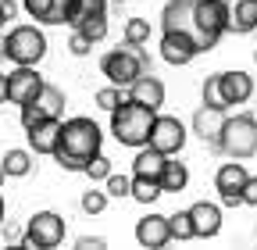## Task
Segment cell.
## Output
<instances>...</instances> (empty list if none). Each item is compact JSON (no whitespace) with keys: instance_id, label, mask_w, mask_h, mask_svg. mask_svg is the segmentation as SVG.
Wrapping results in <instances>:
<instances>
[{"instance_id":"cell-1","label":"cell","mask_w":257,"mask_h":250,"mask_svg":"<svg viewBox=\"0 0 257 250\" xmlns=\"http://www.w3.org/2000/svg\"><path fill=\"white\" fill-rule=\"evenodd\" d=\"M104 147V133H100V125H96L93 118H68L64 121L61 118V133H57V147L50 158H57L61 168H68V172H82L89 165V158H96Z\"/></svg>"},{"instance_id":"cell-2","label":"cell","mask_w":257,"mask_h":250,"mask_svg":"<svg viewBox=\"0 0 257 250\" xmlns=\"http://www.w3.org/2000/svg\"><path fill=\"white\" fill-rule=\"evenodd\" d=\"M154 114L157 111H150V107H143V104H136V100H118L114 107H111V133H114V140L121 143V147H143L147 140H150V125H154Z\"/></svg>"},{"instance_id":"cell-3","label":"cell","mask_w":257,"mask_h":250,"mask_svg":"<svg viewBox=\"0 0 257 250\" xmlns=\"http://www.w3.org/2000/svg\"><path fill=\"white\" fill-rule=\"evenodd\" d=\"M100 72L107 75L111 86L125 89L133 79H140V75L150 72V54L140 43H121V47H114V50H107L100 57Z\"/></svg>"},{"instance_id":"cell-4","label":"cell","mask_w":257,"mask_h":250,"mask_svg":"<svg viewBox=\"0 0 257 250\" xmlns=\"http://www.w3.org/2000/svg\"><path fill=\"white\" fill-rule=\"evenodd\" d=\"M161 33H186L200 47V54L214 50V43L204 36V29L197 22V0H168L165 11H161Z\"/></svg>"},{"instance_id":"cell-5","label":"cell","mask_w":257,"mask_h":250,"mask_svg":"<svg viewBox=\"0 0 257 250\" xmlns=\"http://www.w3.org/2000/svg\"><path fill=\"white\" fill-rule=\"evenodd\" d=\"M218 150L229 154V158H236V161L253 158V154H257V118L253 114L225 118L221 136H218Z\"/></svg>"},{"instance_id":"cell-6","label":"cell","mask_w":257,"mask_h":250,"mask_svg":"<svg viewBox=\"0 0 257 250\" xmlns=\"http://www.w3.org/2000/svg\"><path fill=\"white\" fill-rule=\"evenodd\" d=\"M0 54H4L11 65H40V57L47 54V36L40 25H15L8 40L0 43Z\"/></svg>"},{"instance_id":"cell-7","label":"cell","mask_w":257,"mask_h":250,"mask_svg":"<svg viewBox=\"0 0 257 250\" xmlns=\"http://www.w3.org/2000/svg\"><path fill=\"white\" fill-rule=\"evenodd\" d=\"M64 243V218L57 211H36L25 225V236L18 246H40V250H54Z\"/></svg>"},{"instance_id":"cell-8","label":"cell","mask_w":257,"mask_h":250,"mask_svg":"<svg viewBox=\"0 0 257 250\" xmlns=\"http://www.w3.org/2000/svg\"><path fill=\"white\" fill-rule=\"evenodd\" d=\"M154 150L168 154V158H175V154L186 147V125L175 118V114H154V125H150V140H147Z\"/></svg>"},{"instance_id":"cell-9","label":"cell","mask_w":257,"mask_h":250,"mask_svg":"<svg viewBox=\"0 0 257 250\" xmlns=\"http://www.w3.org/2000/svg\"><path fill=\"white\" fill-rule=\"evenodd\" d=\"M47 79L36 72V65H15V72H8V100L11 104H29L32 97L40 93V86H43Z\"/></svg>"},{"instance_id":"cell-10","label":"cell","mask_w":257,"mask_h":250,"mask_svg":"<svg viewBox=\"0 0 257 250\" xmlns=\"http://www.w3.org/2000/svg\"><path fill=\"white\" fill-rule=\"evenodd\" d=\"M197 22L204 29V36L218 47V40L229 33V8H225V0H197Z\"/></svg>"},{"instance_id":"cell-11","label":"cell","mask_w":257,"mask_h":250,"mask_svg":"<svg viewBox=\"0 0 257 250\" xmlns=\"http://www.w3.org/2000/svg\"><path fill=\"white\" fill-rule=\"evenodd\" d=\"M125 89H128V100H136V104H143L150 111H161V104H165V82H161L154 72L133 79Z\"/></svg>"},{"instance_id":"cell-12","label":"cell","mask_w":257,"mask_h":250,"mask_svg":"<svg viewBox=\"0 0 257 250\" xmlns=\"http://www.w3.org/2000/svg\"><path fill=\"white\" fill-rule=\"evenodd\" d=\"M189 222H193V236L211 239V236L221 232V207L211 204V200H197L189 207Z\"/></svg>"},{"instance_id":"cell-13","label":"cell","mask_w":257,"mask_h":250,"mask_svg":"<svg viewBox=\"0 0 257 250\" xmlns=\"http://www.w3.org/2000/svg\"><path fill=\"white\" fill-rule=\"evenodd\" d=\"M136 239H140V246H150V250L168 246V243H172L168 214H147V218H140V225H136Z\"/></svg>"},{"instance_id":"cell-14","label":"cell","mask_w":257,"mask_h":250,"mask_svg":"<svg viewBox=\"0 0 257 250\" xmlns=\"http://www.w3.org/2000/svg\"><path fill=\"white\" fill-rule=\"evenodd\" d=\"M197 54H200V47L186 33H161V57H165L168 65H189Z\"/></svg>"},{"instance_id":"cell-15","label":"cell","mask_w":257,"mask_h":250,"mask_svg":"<svg viewBox=\"0 0 257 250\" xmlns=\"http://www.w3.org/2000/svg\"><path fill=\"white\" fill-rule=\"evenodd\" d=\"M225 107H211V104H204V107H197V114H193V133H197L204 143H211V147H218V136H221V125H225Z\"/></svg>"},{"instance_id":"cell-16","label":"cell","mask_w":257,"mask_h":250,"mask_svg":"<svg viewBox=\"0 0 257 250\" xmlns=\"http://www.w3.org/2000/svg\"><path fill=\"white\" fill-rule=\"evenodd\" d=\"M218 86H221V97H225V104H246L250 97H253V79L246 75V72H218Z\"/></svg>"},{"instance_id":"cell-17","label":"cell","mask_w":257,"mask_h":250,"mask_svg":"<svg viewBox=\"0 0 257 250\" xmlns=\"http://www.w3.org/2000/svg\"><path fill=\"white\" fill-rule=\"evenodd\" d=\"M57 133H61V118H40L36 125H29V129H25L29 150H32V154H54Z\"/></svg>"},{"instance_id":"cell-18","label":"cell","mask_w":257,"mask_h":250,"mask_svg":"<svg viewBox=\"0 0 257 250\" xmlns=\"http://www.w3.org/2000/svg\"><path fill=\"white\" fill-rule=\"evenodd\" d=\"M22 8L40 25H64V8H68V0H22Z\"/></svg>"},{"instance_id":"cell-19","label":"cell","mask_w":257,"mask_h":250,"mask_svg":"<svg viewBox=\"0 0 257 250\" xmlns=\"http://www.w3.org/2000/svg\"><path fill=\"white\" fill-rule=\"evenodd\" d=\"M246 175H250V172L243 168V161L232 158V161H225V165L214 172V190H218V193H239L243 182H246ZM239 197H243V193H239Z\"/></svg>"},{"instance_id":"cell-20","label":"cell","mask_w":257,"mask_h":250,"mask_svg":"<svg viewBox=\"0 0 257 250\" xmlns=\"http://www.w3.org/2000/svg\"><path fill=\"white\" fill-rule=\"evenodd\" d=\"M257 29V0H236L229 4V33H253Z\"/></svg>"},{"instance_id":"cell-21","label":"cell","mask_w":257,"mask_h":250,"mask_svg":"<svg viewBox=\"0 0 257 250\" xmlns=\"http://www.w3.org/2000/svg\"><path fill=\"white\" fill-rule=\"evenodd\" d=\"M186 182H189V168L182 161H165V168H161L157 175V186H161V193H182L186 190Z\"/></svg>"},{"instance_id":"cell-22","label":"cell","mask_w":257,"mask_h":250,"mask_svg":"<svg viewBox=\"0 0 257 250\" xmlns=\"http://www.w3.org/2000/svg\"><path fill=\"white\" fill-rule=\"evenodd\" d=\"M165 161H168V154H161V150H154L150 143H143V147H140V154H136V161H133V175L157 179V175H161V168H165Z\"/></svg>"},{"instance_id":"cell-23","label":"cell","mask_w":257,"mask_h":250,"mask_svg":"<svg viewBox=\"0 0 257 250\" xmlns=\"http://www.w3.org/2000/svg\"><path fill=\"white\" fill-rule=\"evenodd\" d=\"M32 104H36L47 118H64V89H57L54 82H43L40 93L32 97Z\"/></svg>"},{"instance_id":"cell-24","label":"cell","mask_w":257,"mask_h":250,"mask_svg":"<svg viewBox=\"0 0 257 250\" xmlns=\"http://www.w3.org/2000/svg\"><path fill=\"white\" fill-rule=\"evenodd\" d=\"M89 15H107V0H68V8H64V25L75 29Z\"/></svg>"},{"instance_id":"cell-25","label":"cell","mask_w":257,"mask_h":250,"mask_svg":"<svg viewBox=\"0 0 257 250\" xmlns=\"http://www.w3.org/2000/svg\"><path fill=\"white\" fill-rule=\"evenodd\" d=\"M0 168H4V175H11V179H22V175H29L32 172V150H8L4 154V161H0Z\"/></svg>"},{"instance_id":"cell-26","label":"cell","mask_w":257,"mask_h":250,"mask_svg":"<svg viewBox=\"0 0 257 250\" xmlns=\"http://www.w3.org/2000/svg\"><path fill=\"white\" fill-rule=\"evenodd\" d=\"M128 197L150 207V204H154V200L161 197V186H157V179H147V175H133V190H128Z\"/></svg>"},{"instance_id":"cell-27","label":"cell","mask_w":257,"mask_h":250,"mask_svg":"<svg viewBox=\"0 0 257 250\" xmlns=\"http://www.w3.org/2000/svg\"><path fill=\"white\" fill-rule=\"evenodd\" d=\"M75 33H82L89 43H100V40L107 36V15H89V18H82V22L75 25Z\"/></svg>"},{"instance_id":"cell-28","label":"cell","mask_w":257,"mask_h":250,"mask_svg":"<svg viewBox=\"0 0 257 250\" xmlns=\"http://www.w3.org/2000/svg\"><path fill=\"white\" fill-rule=\"evenodd\" d=\"M150 40V22L147 18H128L125 22V43H147Z\"/></svg>"},{"instance_id":"cell-29","label":"cell","mask_w":257,"mask_h":250,"mask_svg":"<svg viewBox=\"0 0 257 250\" xmlns=\"http://www.w3.org/2000/svg\"><path fill=\"white\" fill-rule=\"evenodd\" d=\"M168 229H172V239H193L189 211H175V214H168Z\"/></svg>"},{"instance_id":"cell-30","label":"cell","mask_w":257,"mask_h":250,"mask_svg":"<svg viewBox=\"0 0 257 250\" xmlns=\"http://www.w3.org/2000/svg\"><path fill=\"white\" fill-rule=\"evenodd\" d=\"M104 186H107V190H104L107 197L125 200V197H128V190H133V175H114V172H111V175L104 179Z\"/></svg>"},{"instance_id":"cell-31","label":"cell","mask_w":257,"mask_h":250,"mask_svg":"<svg viewBox=\"0 0 257 250\" xmlns=\"http://www.w3.org/2000/svg\"><path fill=\"white\" fill-rule=\"evenodd\" d=\"M82 172H86V175H89L93 182H104V179L111 175V161L104 158V154H96V158H89V165H86Z\"/></svg>"},{"instance_id":"cell-32","label":"cell","mask_w":257,"mask_h":250,"mask_svg":"<svg viewBox=\"0 0 257 250\" xmlns=\"http://www.w3.org/2000/svg\"><path fill=\"white\" fill-rule=\"evenodd\" d=\"M104 207H107V193L104 190H86L82 193V211L86 214H100Z\"/></svg>"},{"instance_id":"cell-33","label":"cell","mask_w":257,"mask_h":250,"mask_svg":"<svg viewBox=\"0 0 257 250\" xmlns=\"http://www.w3.org/2000/svg\"><path fill=\"white\" fill-rule=\"evenodd\" d=\"M204 104H211V107H229V104H225V97H221L218 75H207V79H204Z\"/></svg>"},{"instance_id":"cell-34","label":"cell","mask_w":257,"mask_h":250,"mask_svg":"<svg viewBox=\"0 0 257 250\" xmlns=\"http://www.w3.org/2000/svg\"><path fill=\"white\" fill-rule=\"evenodd\" d=\"M118 100H121V86H104V89H96V107H100V111H111Z\"/></svg>"},{"instance_id":"cell-35","label":"cell","mask_w":257,"mask_h":250,"mask_svg":"<svg viewBox=\"0 0 257 250\" xmlns=\"http://www.w3.org/2000/svg\"><path fill=\"white\" fill-rule=\"evenodd\" d=\"M68 50H72L75 57H86V54L93 50V43H89V40H86L82 33H72V40H68Z\"/></svg>"},{"instance_id":"cell-36","label":"cell","mask_w":257,"mask_h":250,"mask_svg":"<svg viewBox=\"0 0 257 250\" xmlns=\"http://www.w3.org/2000/svg\"><path fill=\"white\" fill-rule=\"evenodd\" d=\"M243 204H250V207H257V175H246V182H243Z\"/></svg>"},{"instance_id":"cell-37","label":"cell","mask_w":257,"mask_h":250,"mask_svg":"<svg viewBox=\"0 0 257 250\" xmlns=\"http://www.w3.org/2000/svg\"><path fill=\"white\" fill-rule=\"evenodd\" d=\"M75 246H79V250H100V246H107V243H104L100 236H82Z\"/></svg>"},{"instance_id":"cell-38","label":"cell","mask_w":257,"mask_h":250,"mask_svg":"<svg viewBox=\"0 0 257 250\" xmlns=\"http://www.w3.org/2000/svg\"><path fill=\"white\" fill-rule=\"evenodd\" d=\"M218 197H221V207H239V204H243L239 193H218Z\"/></svg>"},{"instance_id":"cell-39","label":"cell","mask_w":257,"mask_h":250,"mask_svg":"<svg viewBox=\"0 0 257 250\" xmlns=\"http://www.w3.org/2000/svg\"><path fill=\"white\" fill-rule=\"evenodd\" d=\"M0 8H4V15H8V18H15V15H18V4H15V0H0Z\"/></svg>"},{"instance_id":"cell-40","label":"cell","mask_w":257,"mask_h":250,"mask_svg":"<svg viewBox=\"0 0 257 250\" xmlns=\"http://www.w3.org/2000/svg\"><path fill=\"white\" fill-rule=\"evenodd\" d=\"M0 104H8V75L0 72Z\"/></svg>"},{"instance_id":"cell-41","label":"cell","mask_w":257,"mask_h":250,"mask_svg":"<svg viewBox=\"0 0 257 250\" xmlns=\"http://www.w3.org/2000/svg\"><path fill=\"white\" fill-rule=\"evenodd\" d=\"M8 25V15H4V8H0V29H4Z\"/></svg>"},{"instance_id":"cell-42","label":"cell","mask_w":257,"mask_h":250,"mask_svg":"<svg viewBox=\"0 0 257 250\" xmlns=\"http://www.w3.org/2000/svg\"><path fill=\"white\" fill-rule=\"evenodd\" d=\"M0 225H4V197H0Z\"/></svg>"},{"instance_id":"cell-43","label":"cell","mask_w":257,"mask_h":250,"mask_svg":"<svg viewBox=\"0 0 257 250\" xmlns=\"http://www.w3.org/2000/svg\"><path fill=\"white\" fill-rule=\"evenodd\" d=\"M4 179H8V175H4V168H0V186H4Z\"/></svg>"},{"instance_id":"cell-44","label":"cell","mask_w":257,"mask_h":250,"mask_svg":"<svg viewBox=\"0 0 257 250\" xmlns=\"http://www.w3.org/2000/svg\"><path fill=\"white\" fill-rule=\"evenodd\" d=\"M229 4H236V0H225V8H229Z\"/></svg>"},{"instance_id":"cell-45","label":"cell","mask_w":257,"mask_h":250,"mask_svg":"<svg viewBox=\"0 0 257 250\" xmlns=\"http://www.w3.org/2000/svg\"><path fill=\"white\" fill-rule=\"evenodd\" d=\"M253 61H257V50H253Z\"/></svg>"}]
</instances>
